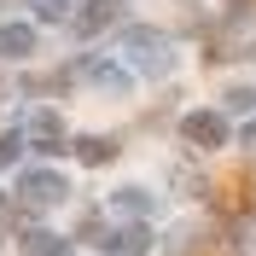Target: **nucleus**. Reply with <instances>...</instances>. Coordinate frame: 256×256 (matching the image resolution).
Returning <instances> with one entry per match:
<instances>
[{"mask_svg":"<svg viewBox=\"0 0 256 256\" xmlns=\"http://www.w3.org/2000/svg\"><path fill=\"white\" fill-rule=\"evenodd\" d=\"M105 250L111 256H146V227L128 222V227H116V233H105Z\"/></svg>","mask_w":256,"mask_h":256,"instance_id":"nucleus-9","label":"nucleus"},{"mask_svg":"<svg viewBox=\"0 0 256 256\" xmlns=\"http://www.w3.org/2000/svg\"><path fill=\"white\" fill-rule=\"evenodd\" d=\"M18 250H24V256H64L70 239H58V233H47V227H30V233L18 239Z\"/></svg>","mask_w":256,"mask_h":256,"instance_id":"nucleus-8","label":"nucleus"},{"mask_svg":"<svg viewBox=\"0 0 256 256\" xmlns=\"http://www.w3.org/2000/svg\"><path fill=\"white\" fill-rule=\"evenodd\" d=\"M244 152H250V158H256V122L244 128Z\"/></svg>","mask_w":256,"mask_h":256,"instance_id":"nucleus-16","label":"nucleus"},{"mask_svg":"<svg viewBox=\"0 0 256 256\" xmlns=\"http://www.w3.org/2000/svg\"><path fill=\"white\" fill-rule=\"evenodd\" d=\"M30 12L41 24H58V18H76V0H30Z\"/></svg>","mask_w":256,"mask_h":256,"instance_id":"nucleus-12","label":"nucleus"},{"mask_svg":"<svg viewBox=\"0 0 256 256\" xmlns=\"http://www.w3.org/2000/svg\"><path fill=\"white\" fill-rule=\"evenodd\" d=\"M180 140L198 146V152H222L227 146V116L222 111H186L180 116Z\"/></svg>","mask_w":256,"mask_h":256,"instance_id":"nucleus-2","label":"nucleus"},{"mask_svg":"<svg viewBox=\"0 0 256 256\" xmlns=\"http://www.w3.org/2000/svg\"><path fill=\"white\" fill-rule=\"evenodd\" d=\"M128 6L122 0H88V6H76V18H70V30L82 35V41H94V35H105L116 24V18H122Z\"/></svg>","mask_w":256,"mask_h":256,"instance_id":"nucleus-4","label":"nucleus"},{"mask_svg":"<svg viewBox=\"0 0 256 256\" xmlns=\"http://www.w3.org/2000/svg\"><path fill=\"white\" fill-rule=\"evenodd\" d=\"M76 70L94 82V88H105V94H128V88H134V82H128V70H116V64H105V58H82Z\"/></svg>","mask_w":256,"mask_h":256,"instance_id":"nucleus-6","label":"nucleus"},{"mask_svg":"<svg viewBox=\"0 0 256 256\" xmlns=\"http://www.w3.org/2000/svg\"><path fill=\"white\" fill-rule=\"evenodd\" d=\"M18 198L24 204H58V198H70V180L58 169H24L18 175Z\"/></svg>","mask_w":256,"mask_h":256,"instance_id":"nucleus-3","label":"nucleus"},{"mask_svg":"<svg viewBox=\"0 0 256 256\" xmlns=\"http://www.w3.org/2000/svg\"><path fill=\"white\" fill-rule=\"evenodd\" d=\"M24 140H30V152H58L64 146V122L52 111H35L30 122H24Z\"/></svg>","mask_w":256,"mask_h":256,"instance_id":"nucleus-5","label":"nucleus"},{"mask_svg":"<svg viewBox=\"0 0 256 256\" xmlns=\"http://www.w3.org/2000/svg\"><path fill=\"white\" fill-rule=\"evenodd\" d=\"M24 128H6V134H0V169H6V163H18V152H24Z\"/></svg>","mask_w":256,"mask_h":256,"instance_id":"nucleus-13","label":"nucleus"},{"mask_svg":"<svg viewBox=\"0 0 256 256\" xmlns=\"http://www.w3.org/2000/svg\"><path fill=\"white\" fill-rule=\"evenodd\" d=\"M122 58L140 70V76H163L169 64H175V47H169V35L158 30H122Z\"/></svg>","mask_w":256,"mask_h":256,"instance_id":"nucleus-1","label":"nucleus"},{"mask_svg":"<svg viewBox=\"0 0 256 256\" xmlns=\"http://www.w3.org/2000/svg\"><path fill=\"white\" fill-rule=\"evenodd\" d=\"M250 6H256V0H227V18L239 24V18H250Z\"/></svg>","mask_w":256,"mask_h":256,"instance_id":"nucleus-15","label":"nucleus"},{"mask_svg":"<svg viewBox=\"0 0 256 256\" xmlns=\"http://www.w3.org/2000/svg\"><path fill=\"white\" fill-rule=\"evenodd\" d=\"M76 158L88 163V169H99V163L116 158V140H111V134H82V140H76Z\"/></svg>","mask_w":256,"mask_h":256,"instance_id":"nucleus-10","label":"nucleus"},{"mask_svg":"<svg viewBox=\"0 0 256 256\" xmlns=\"http://www.w3.org/2000/svg\"><path fill=\"white\" fill-rule=\"evenodd\" d=\"M227 105H233V111H244V116H250V111H256V88H233V94H227Z\"/></svg>","mask_w":256,"mask_h":256,"instance_id":"nucleus-14","label":"nucleus"},{"mask_svg":"<svg viewBox=\"0 0 256 256\" xmlns=\"http://www.w3.org/2000/svg\"><path fill=\"white\" fill-rule=\"evenodd\" d=\"M30 52H35L30 24H0V58H30Z\"/></svg>","mask_w":256,"mask_h":256,"instance_id":"nucleus-7","label":"nucleus"},{"mask_svg":"<svg viewBox=\"0 0 256 256\" xmlns=\"http://www.w3.org/2000/svg\"><path fill=\"white\" fill-rule=\"evenodd\" d=\"M111 210H116V216H128V222H140L146 210H152V198H146L140 186H116V192H111Z\"/></svg>","mask_w":256,"mask_h":256,"instance_id":"nucleus-11","label":"nucleus"}]
</instances>
